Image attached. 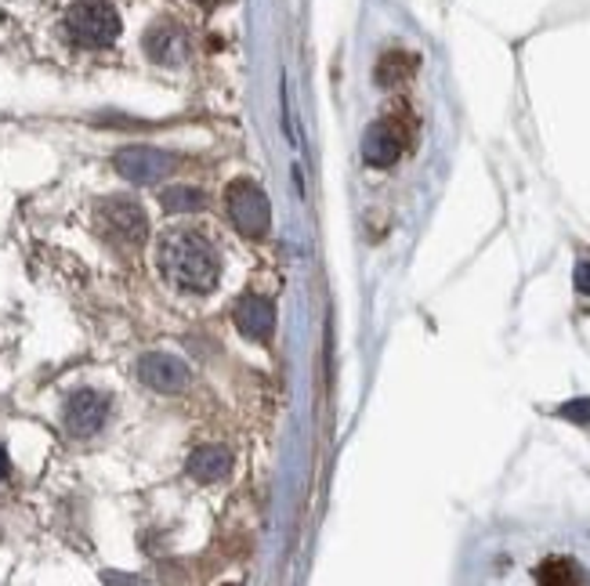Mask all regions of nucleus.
<instances>
[{
  "mask_svg": "<svg viewBox=\"0 0 590 586\" xmlns=\"http://www.w3.org/2000/svg\"><path fill=\"white\" fill-rule=\"evenodd\" d=\"M160 206L167 214H192V211H203L207 206V195L200 189H189V185H175V189H164L160 192Z\"/></svg>",
  "mask_w": 590,
  "mask_h": 586,
  "instance_id": "ddd939ff",
  "label": "nucleus"
},
{
  "mask_svg": "<svg viewBox=\"0 0 590 586\" xmlns=\"http://www.w3.org/2000/svg\"><path fill=\"white\" fill-rule=\"evenodd\" d=\"M156 265L160 276L189 294H207L214 290V283L221 276V260L211 239L200 236L192 228H170L156 243Z\"/></svg>",
  "mask_w": 590,
  "mask_h": 586,
  "instance_id": "f257e3e1",
  "label": "nucleus"
},
{
  "mask_svg": "<svg viewBox=\"0 0 590 586\" xmlns=\"http://www.w3.org/2000/svg\"><path fill=\"white\" fill-rule=\"evenodd\" d=\"M232 319H235V330H240L246 341H257V344H265L275 330V308L268 297H257V294L240 297Z\"/></svg>",
  "mask_w": 590,
  "mask_h": 586,
  "instance_id": "9d476101",
  "label": "nucleus"
},
{
  "mask_svg": "<svg viewBox=\"0 0 590 586\" xmlns=\"http://www.w3.org/2000/svg\"><path fill=\"white\" fill-rule=\"evenodd\" d=\"M95 225L120 251H135V246L149 239V217L141 211V203L130 200V195H106V200H98Z\"/></svg>",
  "mask_w": 590,
  "mask_h": 586,
  "instance_id": "7ed1b4c3",
  "label": "nucleus"
},
{
  "mask_svg": "<svg viewBox=\"0 0 590 586\" xmlns=\"http://www.w3.org/2000/svg\"><path fill=\"white\" fill-rule=\"evenodd\" d=\"M576 290L590 294V265H587V260H583L580 268H576Z\"/></svg>",
  "mask_w": 590,
  "mask_h": 586,
  "instance_id": "2eb2a0df",
  "label": "nucleus"
},
{
  "mask_svg": "<svg viewBox=\"0 0 590 586\" xmlns=\"http://www.w3.org/2000/svg\"><path fill=\"white\" fill-rule=\"evenodd\" d=\"M225 203H229V217H232V225H235V232H240V236L261 239L268 232L272 206H268V195L261 192L257 181H251V178L232 181Z\"/></svg>",
  "mask_w": 590,
  "mask_h": 586,
  "instance_id": "20e7f679",
  "label": "nucleus"
},
{
  "mask_svg": "<svg viewBox=\"0 0 590 586\" xmlns=\"http://www.w3.org/2000/svg\"><path fill=\"white\" fill-rule=\"evenodd\" d=\"M138 381L160 395H178L189 387V366L170 351H149L138 359Z\"/></svg>",
  "mask_w": 590,
  "mask_h": 586,
  "instance_id": "6e6552de",
  "label": "nucleus"
},
{
  "mask_svg": "<svg viewBox=\"0 0 590 586\" xmlns=\"http://www.w3.org/2000/svg\"><path fill=\"white\" fill-rule=\"evenodd\" d=\"M413 65H417V58L405 55V51H388V55L380 58V65H377V81L380 84H399V81H405V76L413 73Z\"/></svg>",
  "mask_w": 590,
  "mask_h": 586,
  "instance_id": "4468645a",
  "label": "nucleus"
},
{
  "mask_svg": "<svg viewBox=\"0 0 590 586\" xmlns=\"http://www.w3.org/2000/svg\"><path fill=\"white\" fill-rule=\"evenodd\" d=\"M120 30H124L120 11L109 0H76L65 11V33H70V41L76 47H87V51L109 47L116 44Z\"/></svg>",
  "mask_w": 590,
  "mask_h": 586,
  "instance_id": "f03ea898",
  "label": "nucleus"
},
{
  "mask_svg": "<svg viewBox=\"0 0 590 586\" xmlns=\"http://www.w3.org/2000/svg\"><path fill=\"white\" fill-rule=\"evenodd\" d=\"M536 586H590V576L580 562L558 554V557L540 562V568H536Z\"/></svg>",
  "mask_w": 590,
  "mask_h": 586,
  "instance_id": "9b49d317",
  "label": "nucleus"
},
{
  "mask_svg": "<svg viewBox=\"0 0 590 586\" xmlns=\"http://www.w3.org/2000/svg\"><path fill=\"white\" fill-rule=\"evenodd\" d=\"M8 471H11V464H8V452H4V449H0V481H4V478H8Z\"/></svg>",
  "mask_w": 590,
  "mask_h": 586,
  "instance_id": "dca6fc26",
  "label": "nucleus"
},
{
  "mask_svg": "<svg viewBox=\"0 0 590 586\" xmlns=\"http://www.w3.org/2000/svg\"><path fill=\"white\" fill-rule=\"evenodd\" d=\"M405 141H410V127L402 124V116H384L366 130L362 160L370 167H391L405 152Z\"/></svg>",
  "mask_w": 590,
  "mask_h": 586,
  "instance_id": "0eeeda50",
  "label": "nucleus"
},
{
  "mask_svg": "<svg viewBox=\"0 0 590 586\" xmlns=\"http://www.w3.org/2000/svg\"><path fill=\"white\" fill-rule=\"evenodd\" d=\"M113 167L116 174L130 185H156V181H164L167 174H175V152H164L156 146H124L120 152L113 156Z\"/></svg>",
  "mask_w": 590,
  "mask_h": 586,
  "instance_id": "39448f33",
  "label": "nucleus"
},
{
  "mask_svg": "<svg viewBox=\"0 0 590 586\" xmlns=\"http://www.w3.org/2000/svg\"><path fill=\"white\" fill-rule=\"evenodd\" d=\"M109 395H102L95 387H81L73 391L70 398H65V409H62V420H65V431L73 438H91L98 435L102 427L109 420Z\"/></svg>",
  "mask_w": 590,
  "mask_h": 586,
  "instance_id": "423d86ee",
  "label": "nucleus"
},
{
  "mask_svg": "<svg viewBox=\"0 0 590 586\" xmlns=\"http://www.w3.org/2000/svg\"><path fill=\"white\" fill-rule=\"evenodd\" d=\"M232 467V456L221 449V446H200L189 456V475L196 481H203V486H211V481H221L229 475Z\"/></svg>",
  "mask_w": 590,
  "mask_h": 586,
  "instance_id": "f8f14e48",
  "label": "nucleus"
},
{
  "mask_svg": "<svg viewBox=\"0 0 590 586\" xmlns=\"http://www.w3.org/2000/svg\"><path fill=\"white\" fill-rule=\"evenodd\" d=\"M196 4H211V0H196Z\"/></svg>",
  "mask_w": 590,
  "mask_h": 586,
  "instance_id": "f3484780",
  "label": "nucleus"
},
{
  "mask_svg": "<svg viewBox=\"0 0 590 586\" xmlns=\"http://www.w3.org/2000/svg\"><path fill=\"white\" fill-rule=\"evenodd\" d=\"M141 47H146L149 62L175 70V65L189 58V33L175 19H156L146 30V36H141Z\"/></svg>",
  "mask_w": 590,
  "mask_h": 586,
  "instance_id": "1a4fd4ad",
  "label": "nucleus"
}]
</instances>
